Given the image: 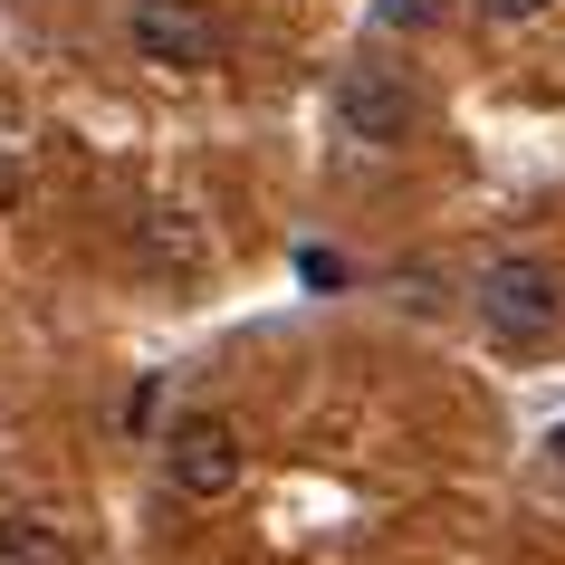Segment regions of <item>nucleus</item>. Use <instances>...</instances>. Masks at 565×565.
Wrapping results in <instances>:
<instances>
[{
  "label": "nucleus",
  "instance_id": "1",
  "mask_svg": "<svg viewBox=\"0 0 565 565\" xmlns=\"http://www.w3.org/2000/svg\"><path fill=\"white\" fill-rule=\"evenodd\" d=\"M335 135H355V145H413L422 135V87L384 58H355L335 77Z\"/></svg>",
  "mask_w": 565,
  "mask_h": 565
},
{
  "label": "nucleus",
  "instance_id": "2",
  "mask_svg": "<svg viewBox=\"0 0 565 565\" xmlns=\"http://www.w3.org/2000/svg\"><path fill=\"white\" fill-rule=\"evenodd\" d=\"M565 317V278L546 259H489L479 268V327L508 335V345H536V335H556Z\"/></svg>",
  "mask_w": 565,
  "mask_h": 565
},
{
  "label": "nucleus",
  "instance_id": "3",
  "mask_svg": "<svg viewBox=\"0 0 565 565\" xmlns=\"http://www.w3.org/2000/svg\"><path fill=\"white\" fill-rule=\"evenodd\" d=\"M239 460H249V450H239V431L221 413H182L173 431H163V470H173L182 499H231Z\"/></svg>",
  "mask_w": 565,
  "mask_h": 565
},
{
  "label": "nucleus",
  "instance_id": "4",
  "mask_svg": "<svg viewBox=\"0 0 565 565\" xmlns=\"http://www.w3.org/2000/svg\"><path fill=\"white\" fill-rule=\"evenodd\" d=\"M125 39L153 67H211L221 58V20H211L202 0H135L125 10Z\"/></svg>",
  "mask_w": 565,
  "mask_h": 565
},
{
  "label": "nucleus",
  "instance_id": "5",
  "mask_svg": "<svg viewBox=\"0 0 565 565\" xmlns=\"http://www.w3.org/2000/svg\"><path fill=\"white\" fill-rule=\"evenodd\" d=\"M0 565H87V536L49 508H10L0 518Z\"/></svg>",
  "mask_w": 565,
  "mask_h": 565
},
{
  "label": "nucleus",
  "instance_id": "6",
  "mask_svg": "<svg viewBox=\"0 0 565 565\" xmlns=\"http://www.w3.org/2000/svg\"><path fill=\"white\" fill-rule=\"evenodd\" d=\"M450 0H384V10H374V20H384V30H431V20H441Z\"/></svg>",
  "mask_w": 565,
  "mask_h": 565
},
{
  "label": "nucleus",
  "instance_id": "7",
  "mask_svg": "<svg viewBox=\"0 0 565 565\" xmlns=\"http://www.w3.org/2000/svg\"><path fill=\"white\" fill-rule=\"evenodd\" d=\"M479 20H489V30H518V20H536V10H546V0H470Z\"/></svg>",
  "mask_w": 565,
  "mask_h": 565
},
{
  "label": "nucleus",
  "instance_id": "8",
  "mask_svg": "<svg viewBox=\"0 0 565 565\" xmlns=\"http://www.w3.org/2000/svg\"><path fill=\"white\" fill-rule=\"evenodd\" d=\"M20 202V163H10V153H0V211Z\"/></svg>",
  "mask_w": 565,
  "mask_h": 565
},
{
  "label": "nucleus",
  "instance_id": "9",
  "mask_svg": "<svg viewBox=\"0 0 565 565\" xmlns=\"http://www.w3.org/2000/svg\"><path fill=\"white\" fill-rule=\"evenodd\" d=\"M556 470H565V422H556Z\"/></svg>",
  "mask_w": 565,
  "mask_h": 565
}]
</instances>
